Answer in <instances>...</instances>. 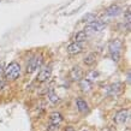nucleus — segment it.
I'll return each mask as SVG.
<instances>
[{
  "mask_svg": "<svg viewBox=\"0 0 131 131\" xmlns=\"http://www.w3.org/2000/svg\"><path fill=\"white\" fill-rule=\"evenodd\" d=\"M82 20H83V22H89V23H91L93 20H95V13H87L85 16H83Z\"/></svg>",
  "mask_w": 131,
  "mask_h": 131,
  "instance_id": "obj_16",
  "label": "nucleus"
},
{
  "mask_svg": "<svg viewBox=\"0 0 131 131\" xmlns=\"http://www.w3.org/2000/svg\"><path fill=\"white\" fill-rule=\"evenodd\" d=\"M88 32L87 30H82V31H78L77 34L75 35V42H78V43H81L82 41H85L88 39Z\"/></svg>",
  "mask_w": 131,
  "mask_h": 131,
  "instance_id": "obj_13",
  "label": "nucleus"
},
{
  "mask_svg": "<svg viewBox=\"0 0 131 131\" xmlns=\"http://www.w3.org/2000/svg\"><path fill=\"white\" fill-rule=\"evenodd\" d=\"M123 93V84L119 83V82H117V83L112 84L108 87V94H111V95H119Z\"/></svg>",
  "mask_w": 131,
  "mask_h": 131,
  "instance_id": "obj_6",
  "label": "nucleus"
},
{
  "mask_svg": "<svg viewBox=\"0 0 131 131\" xmlns=\"http://www.w3.org/2000/svg\"><path fill=\"white\" fill-rule=\"evenodd\" d=\"M51 75H52V71L49 68H46V69H42L39 75H37V81L39 82H46L51 78Z\"/></svg>",
  "mask_w": 131,
  "mask_h": 131,
  "instance_id": "obj_7",
  "label": "nucleus"
},
{
  "mask_svg": "<svg viewBox=\"0 0 131 131\" xmlns=\"http://www.w3.org/2000/svg\"><path fill=\"white\" fill-rule=\"evenodd\" d=\"M20 73V66L17 63L8 64L6 69H4V75L7 80H16Z\"/></svg>",
  "mask_w": 131,
  "mask_h": 131,
  "instance_id": "obj_1",
  "label": "nucleus"
},
{
  "mask_svg": "<svg viewBox=\"0 0 131 131\" xmlns=\"http://www.w3.org/2000/svg\"><path fill=\"white\" fill-rule=\"evenodd\" d=\"M83 131H87V130H83Z\"/></svg>",
  "mask_w": 131,
  "mask_h": 131,
  "instance_id": "obj_23",
  "label": "nucleus"
},
{
  "mask_svg": "<svg viewBox=\"0 0 131 131\" xmlns=\"http://www.w3.org/2000/svg\"><path fill=\"white\" fill-rule=\"evenodd\" d=\"M120 13V7L118 5H112L111 7H108L106 10V15L110 17H114V16H118Z\"/></svg>",
  "mask_w": 131,
  "mask_h": 131,
  "instance_id": "obj_11",
  "label": "nucleus"
},
{
  "mask_svg": "<svg viewBox=\"0 0 131 131\" xmlns=\"http://www.w3.org/2000/svg\"><path fill=\"white\" fill-rule=\"evenodd\" d=\"M76 105H77V108H78V111L82 112V113H85V112H88V103L84 101L83 99H77V101H76Z\"/></svg>",
  "mask_w": 131,
  "mask_h": 131,
  "instance_id": "obj_12",
  "label": "nucleus"
},
{
  "mask_svg": "<svg viewBox=\"0 0 131 131\" xmlns=\"http://www.w3.org/2000/svg\"><path fill=\"white\" fill-rule=\"evenodd\" d=\"M95 59H96V56L94 53H90V54H88V56L85 57L84 64H85V65H93V64L95 63Z\"/></svg>",
  "mask_w": 131,
  "mask_h": 131,
  "instance_id": "obj_15",
  "label": "nucleus"
},
{
  "mask_svg": "<svg viewBox=\"0 0 131 131\" xmlns=\"http://www.w3.org/2000/svg\"><path fill=\"white\" fill-rule=\"evenodd\" d=\"M130 8H127L125 11V22H126V24H130Z\"/></svg>",
  "mask_w": 131,
  "mask_h": 131,
  "instance_id": "obj_20",
  "label": "nucleus"
},
{
  "mask_svg": "<svg viewBox=\"0 0 131 131\" xmlns=\"http://www.w3.org/2000/svg\"><path fill=\"white\" fill-rule=\"evenodd\" d=\"M63 122V115L59 112H54L49 115V124H54V125H59Z\"/></svg>",
  "mask_w": 131,
  "mask_h": 131,
  "instance_id": "obj_9",
  "label": "nucleus"
},
{
  "mask_svg": "<svg viewBox=\"0 0 131 131\" xmlns=\"http://www.w3.org/2000/svg\"><path fill=\"white\" fill-rule=\"evenodd\" d=\"M82 70H81L78 66H75V68L71 69V71H70V76H71L72 80L75 81H80L81 78H82Z\"/></svg>",
  "mask_w": 131,
  "mask_h": 131,
  "instance_id": "obj_10",
  "label": "nucleus"
},
{
  "mask_svg": "<svg viewBox=\"0 0 131 131\" xmlns=\"http://www.w3.org/2000/svg\"><path fill=\"white\" fill-rule=\"evenodd\" d=\"M65 131H75V130H73V127L72 126H69V127H66V130Z\"/></svg>",
  "mask_w": 131,
  "mask_h": 131,
  "instance_id": "obj_21",
  "label": "nucleus"
},
{
  "mask_svg": "<svg viewBox=\"0 0 131 131\" xmlns=\"http://www.w3.org/2000/svg\"><path fill=\"white\" fill-rule=\"evenodd\" d=\"M47 131H59V125H54V124H48Z\"/></svg>",
  "mask_w": 131,
  "mask_h": 131,
  "instance_id": "obj_18",
  "label": "nucleus"
},
{
  "mask_svg": "<svg viewBox=\"0 0 131 131\" xmlns=\"http://www.w3.org/2000/svg\"><path fill=\"white\" fill-rule=\"evenodd\" d=\"M129 115H130V111L129 110H120L115 114L114 122L117 124H125L127 122V119H129Z\"/></svg>",
  "mask_w": 131,
  "mask_h": 131,
  "instance_id": "obj_4",
  "label": "nucleus"
},
{
  "mask_svg": "<svg viewBox=\"0 0 131 131\" xmlns=\"http://www.w3.org/2000/svg\"><path fill=\"white\" fill-rule=\"evenodd\" d=\"M80 85L83 91H89L91 89V87H93V82L89 81L88 78H83V80H81Z\"/></svg>",
  "mask_w": 131,
  "mask_h": 131,
  "instance_id": "obj_14",
  "label": "nucleus"
},
{
  "mask_svg": "<svg viewBox=\"0 0 131 131\" xmlns=\"http://www.w3.org/2000/svg\"><path fill=\"white\" fill-rule=\"evenodd\" d=\"M4 73V70H3V68H1V65H0V76Z\"/></svg>",
  "mask_w": 131,
  "mask_h": 131,
  "instance_id": "obj_22",
  "label": "nucleus"
},
{
  "mask_svg": "<svg viewBox=\"0 0 131 131\" xmlns=\"http://www.w3.org/2000/svg\"><path fill=\"white\" fill-rule=\"evenodd\" d=\"M48 99H49V101H51L52 103H57L58 101H59V97H58L54 93H51V94L48 95Z\"/></svg>",
  "mask_w": 131,
  "mask_h": 131,
  "instance_id": "obj_17",
  "label": "nucleus"
},
{
  "mask_svg": "<svg viewBox=\"0 0 131 131\" xmlns=\"http://www.w3.org/2000/svg\"><path fill=\"white\" fill-rule=\"evenodd\" d=\"M106 27V23L102 22V20H93L91 23H89L87 30H90V31H101L103 28Z\"/></svg>",
  "mask_w": 131,
  "mask_h": 131,
  "instance_id": "obj_5",
  "label": "nucleus"
},
{
  "mask_svg": "<svg viewBox=\"0 0 131 131\" xmlns=\"http://www.w3.org/2000/svg\"><path fill=\"white\" fill-rule=\"evenodd\" d=\"M82 49H83V46H82V43H78V42H72L68 47V52L70 54H78L82 52Z\"/></svg>",
  "mask_w": 131,
  "mask_h": 131,
  "instance_id": "obj_8",
  "label": "nucleus"
},
{
  "mask_svg": "<svg viewBox=\"0 0 131 131\" xmlns=\"http://www.w3.org/2000/svg\"><path fill=\"white\" fill-rule=\"evenodd\" d=\"M42 63H43V59H42L41 56L32 57L31 59L28 61V64H27V72H28V73L35 72L37 69H40L41 66H42Z\"/></svg>",
  "mask_w": 131,
  "mask_h": 131,
  "instance_id": "obj_3",
  "label": "nucleus"
},
{
  "mask_svg": "<svg viewBox=\"0 0 131 131\" xmlns=\"http://www.w3.org/2000/svg\"><path fill=\"white\" fill-rule=\"evenodd\" d=\"M110 54L113 61H118L120 59V53H122V42L119 40H113L108 45Z\"/></svg>",
  "mask_w": 131,
  "mask_h": 131,
  "instance_id": "obj_2",
  "label": "nucleus"
},
{
  "mask_svg": "<svg viewBox=\"0 0 131 131\" xmlns=\"http://www.w3.org/2000/svg\"><path fill=\"white\" fill-rule=\"evenodd\" d=\"M97 75H99L97 72H95V71H91V72H90V75L88 76L87 78H88V80H89V81H91V82H93V81H94V80H95V78H96V77H97Z\"/></svg>",
  "mask_w": 131,
  "mask_h": 131,
  "instance_id": "obj_19",
  "label": "nucleus"
}]
</instances>
